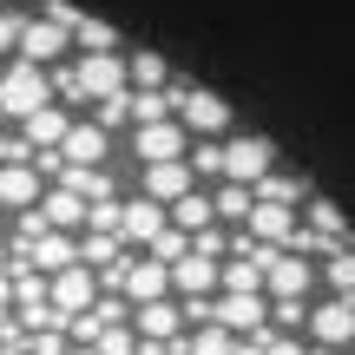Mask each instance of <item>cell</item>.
<instances>
[{
  "label": "cell",
  "mask_w": 355,
  "mask_h": 355,
  "mask_svg": "<svg viewBox=\"0 0 355 355\" xmlns=\"http://www.w3.org/2000/svg\"><path fill=\"white\" fill-rule=\"evenodd\" d=\"M171 119L191 132V139H230V132H237V112H230L211 86H191L184 73L171 79Z\"/></svg>",
  "instance_id": "1"
},
{
  "label": "cell",
  "mask_w": 355,
  "mask_h": 355,
  "mask_svg": "<svg viewBox=\"0 0 355 355\" xmlns=\"http://www.w3.org/2000/svg\"><path fill=\"white\" fill-rule=\"evenodd\" d=\"M46 105H53V73L46 66H26V60L0 66V112H7L13 125H26V119L46 112Z\"/></svg>",
  "instance_id": "2"
},
{
  "label": "cell",
  "mask_w": 355,
  "mask_h": 355,
  "mask_svg": "<svg viewBox=\"0 0 355 355\" xmlns=\"http://www.w3.org/2000/svg\"><path fill=\"white\" fill-rule=\"evenodd\" d=\"M277 171V145L263 139V132H230L224 139V184H263V178Z\"/></svg>",
  "instance_id": "3"
},
{
  "label": "cell",
  "mask_w": 355,
  "mask_h": 355,
  "mask_svg": "<svg viewBox=\"0 0 355 355\" xmlns=\"http://www.w3.org/2000/svg\"><path fill=\"white\" fill-rule=\"evenodd\" d=\"M73 66H79L86 112H92V105H105V99H119V92H132V66H125V53H86V60H73Z\"/></svg>",
  "instance_id": "4"
},
{
  "label": "cell",
  "mask_w": 355,
  "mask_h": 355,
  "mask_svg": "<svg viewBox=\"0 0 355 355\" xmlns=\"http://www.w3.org/2000/svg\"><path fill=\"white\" fill-rule=\"evenodd\" d=\"M125 152H132V165H184V158H191V132L178 125V119H165V125H139L125 139Z\"/></svg>",
  "instance_id": "5"
},
{
  "label": "cell",
  "mask_w": 355,
  "mask_h": 355,
  "mask_svg": "<svg viewBox=\"0 0 355 355\" xmlns=\"http://www.w3.org/2000/svg\"><path fill=\"white\" fill-rule=\"evenodd\" d=\"M309 343L336 349V355L355 349V303L349 296H316V309H309Z\"/></svg>",
  "instance_id": "6"
},
{
  "label": "cell",
  "mask_w": 355,
  "mask_h": 355,
  "mask_svg": "<svg viewBox=\"0 0 355 355\" xmlns=\"http://www.w3.org/2000/svg\"><path fill=\"white\" fill-rule=\"evenodd\" d=\"M99 296H105V283H99V270H86V263H73V270L53 277V309H60L66 322H73V316H92Z\"/></svg>",
  "instance_id": "7"
},
{
  "label": "cell",
  "mask_w": 355,
  "mask_h": 355,
  "mask_svg": "<svg viewBox=\"0 0 355 355\" xmlns=\"http://www.w3.org/2000/svg\"><path fill=\"white\" fill-rule=\"evenodd\" d=\"M165 230H171V211L158 198H145V191H132V198H125V230H119V237H125L132 250H152Z\"/></svg>",
  "instance_id": "8"
},
{
  "label": "cell",
  "mask_w": 355,
  "mask_h": 355,
  "mask_svg": "<svg viewBox=\"0 0 355 355\" xmlns=\"http://www.w3.org/2000/svg\"><path fill=\"white\" fill-rule=\"evenodd\" d=\"M112 152H119V139L105 125H92V119H79L73 139L60 145V158H66V165H79V171H105V165H112Z\"/></svg>",
  "instance_id": "9"
},
{
  "label": "cell",
  "mask_w": 355,
  "mask_h": 355,
  "mask_svg": "<svg viewBox=\"0 0 355 355\" xmlns=\"http://www.w3.org/2000/svg\"><path fill=\"white\" fill-rule=\"evenodd\" d=\"M125 296H132V309H145V303H165L171 290V270L158 263V257H145V250H132L125 257Z\"/></svg>",
  "instance_id": "10"
},
{
  "label": "cell",
  "mask_w": 355,
  "mask_h": 355,
  "mask_svg": "<svg viewBox=\"0 0 355 355\" xmlns=\"http://www.w3.org/2000/svg\"><path fill=\"white\" fill-rule=\"evenodd\" d=\"M46 171L33 165V158H26V165H7L0 171V204H7V217H20V211H40V204H46Z\"/></svg>",
  "instance_id": "11"
},
{
  "label": "cell",
  "mask_w": 355,
  "mask_h": 355,
  "mask_svg": "<svg viewBox=\"0 0 355 355\" xmlns=\"http://www.w3.org/2000/svg\"><path fill=\"white\" fill-rule=\"evenodd\" d=\"M211 322H217V329H230V336H263V329H277V322H270V296H217Z\"/></svg>",
  "instance_id": "12"
},
{
  "label": "cell",
  "mask_w": 355,
  "mask_h": 355,
  "mask_svg": "<svg viewBox=\"0 0 355 355\" xmlns=\"http://www.w3.org/2000/svg\"><path fill=\"white\" fill-rule=\"evenodd\" d=\"M139 191L171 211V204H184L191 191H204V184H198V171H191V158H184V165H139Z\"/></svg>",
  "instance_id": "13"
},
{
  "label": "cell",
  "mask_w": 355,
  "mask_h": 355,
  "mask_svg": "<svg viewBox=\"0 0 355 355\" xmlns=\"http://www.w3.org/2000/svg\"><path fill=\"white\" fill-rule=\"evenodd\" d=\"M243 230H250L257 243H270V250H290V243L303 237V211H283V204H257Z\"/></svg>",
  "instance_id": "14"
},
{
  "label": "cell",
  "mask_w": 355,
  "mask_h": 355,
  "mask_svg": "<svg viewBox=\"0 0 355 355\" xmlns=\"http://www.w3.org/2000/svg\"><path fill=\"white\" fill-rule=\"evenodd\" d=\"M132 322H139L145 343H184V336H191V316H184V303H178V296H165V303H145Z\"/></svg>",
  "instance_id": "15"
},
{
  "label": "cell",
  "mask_w": 355,
  "mask_h": 355,
  "mask_svg": "<svg viewBox=\"0 0 355 355\" xmlns=\"http://www.w3.org/2000/svg\"><path fill=\"white\" fill-rule=\"evenodd\" d=\"M316 198V184H309V171H290V165H277L257 184V204H283V211H303V204Z\"/></svg>",
  "instance_id": "16"
},
{
  "label": "cell",
  "mask_w": 355,
  "mask_h": 355,
  "mask_svg": "<svg viewBox=\"0 0 355 355\" xmlns=\"http://www.w3.org/2000/svg\"><path fill=\"white\" fill-rule=\"evenodd\" d=\"M73 125H79V112H66V105H46V112H33L26 119V145H33V152H60L66 139H73Z\"/></svg>",
  "instance_id": "17"
},
{
  "label": "cell",
  "mask_w": 355,
  "mask_h": 355,
  "mask_svg": "<svg viewBox=\"0 0 355 355\" xmlns=\"http://www.w3.org/2000/svg\"><path fill=\"white\" fill-rule=\"evenodd\" d=\"M125 66H132V92H171V60L165 53H152V46H132L125 53Z\"/></svg>",
  "instance_id": "18"
},
{
  "label": "cell",
  "mask_w": 355,
  "mask_h": 355,
  "mask_svg": "<svg viewBox=\"0 0 355 355\" xmlns=\"http://www.w3.org/2000/svg\"><path fill=\"white\" fill-rule=\"evenodd\" d=\"M211 204H217V224L243 230V224H250V211H257V191H250V184H217Z\"/></svg>",
  "instance_id": "19"
},
{
  "label": "cell",
  "mask_w": 355,
  "mask_h": 355,
  "mask_svg": "<svg viewBox=\"0 0 355 355\" xmlns=\"http://www.w3.org/2000/svg\"><path fill=\"white\" fill-rule=\"evenodd\" d=\"M191 171H198L204 191L224 184V139H191Z\"/></svg>",
  "instance_id": "20"
},
{
  "label": "cell",
  "mask_w": 355,
  "mask_h": 355,
  "mask_svg": "<svg viewBox=\"0 0 355 355\" xmlns=\"http://www.w3.org/2000/svg\"><path fill=\"white\" fill-rule=\"evenodd\" d=\"M322 296H349L355 303V243H343V250L322 263Z\"/></svg>",
  "instance_id": "21"
},
{
  "label": "cell",
  "mask_w": 355,
  "mask_h": 355,
  "mask_svg": "<svg viewBox=\"0 0 355 355\" xmlns=\"http://www.w3.org/2000/svg\"><path fill=\"white\" fill-rule=\"evenodd\" d=\"M171 224H178V230H191V237H198V230H211V224H217L211 191H191L184 204H171Z\"/></svg>",
  "instance_id": "22"
},
{
  "label": "cell",
  "mask_w": 355,
  "mask_h": 355,
  "mask_svg": "<svg viewBox=\"0 0 355 355\" xmlns=\"http://www.w3.org/2000/svg\"><path fill=\"white\" fill-rule=\"evenodd\" d=\"M303 224H309V230H322V237H355V230H349V217L336 211V204L322 198V191H316V198L303 204Z\"/></svg>",
  "instance_id": "23"
},
{
  "label": "cell",
  "mask_w": 355,
  "mask_h": 355,
  "mask_svg": "<svg viewBox=\"0 0 355 355\" xmlns=\"http://www.w3.org/2000/svg\"><path fill=\"white\" fill-rule=\"evenodd\" d=\"M191 250L211 257V263H230V250H237V230H230V224H211V230H198V237H191Z\"/></svg>",
  "instance_id": "24"
},
{
  "label": "cell",
  "mask_w": 355,
  "mask_h": 355,
  "mask_svg": "<svg viewBox=\"0 0 355 355\" xmlns=\"http://www.w3.org/2000/svg\"><path fill=\"white\" fill-rule=\"evenodd\" d=\"M40 13L53 26H66V33H79V20H86V7H73V0H40Z\"/></svg>",
  "instance_id": "25"
},
{
  "label": "cell",
  "mask_w": 355,
  "mask_h": 355,
  "mask_svg": "<svg viewBox=\"0 0 355 355\" xmlns=\"http://www.w3.org/2000/svg\"><path fill=\"white\" fill-rule=\"evenodd\" d=\"M0 270H13V243L7 237H0Z\"/></svg>",
  "instance_id": "26"
},
{
  "label": "cell",
  "mask_w": 355,
  "mask_h": 355,
  "mask_svg": "<svg viewBox=\"0 0 355 355\" xmlns=\"http://www.w3.org/2000/svg\"><path fill=\"white\" fill-rule=\"evenodd\" d=\"M0 224H7V204H0Z\"/></svg>",
  "instance_id": "27"
},
{
  "label": "cell",
  "mask_w": 355,
  "mask_h": 355,
  "mask_svg": "<svg viewBox=\"0 0 355 355\" xmlns=\"http://www.w3.org/2000/svg\"><path fill=\"white\" fill-rule=\"evenodd\" d=\"M316 355H336V349H316Z\"/></svg>",
  "instance_id": "28"
},
{
  "label": "cell",
  "mask_w": 355,
  "mask_h": 355,
  "mask_svg": "<svg viewBox=\"0 0 355 355\" xmlns=\"http://www.w3.org/2000/svg\"><path fill=\"white\" fill-rule=\"evenodd\" d=\"M349 355H355V349H349Z\"/></svg>",
  "instance_id": "29"
}]
</instances>
